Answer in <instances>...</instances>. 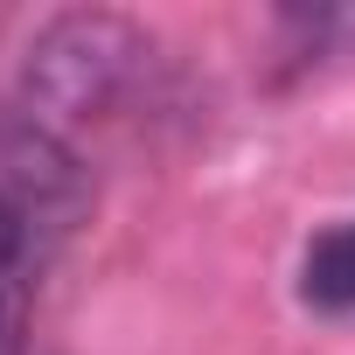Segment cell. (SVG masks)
Segmentation results:
<instances>
[{
  "instance_id": "2",
  "label": "cell",
  "mask_w": 355,
  "mask_h": 355,
  "mask_svg": "<svg viewBox=\"0 0 355 355\" xmlns=\"http://www.w3.org/2000/svg\"><path fill=\"white\" fill-rule=\"evenodd\" d=\"M300 293H306V306H320V313H355V216L334 223V230H320V237L306 244Z\"/></svg>"
},
{
  "instance_id": "3",
  "label": "cell",
  "mask_w": 355,
  "mask_h": 355,
  "mask_svg": "<svg viewBox=\"0 0 355 355\" xmlns=\"http://www.w3.org/2000/svg\"><path fill=\"white\" fill-rule=\"evenodd\" d=\"M21 237H28V223L15 216V202L0 196V286L15 279V265H21Z\"/></svg>"
},
{
  "instance_id": "1",
  "label": "cell",
  "mask_w": 355,
  "mask_h": 355,
  "mask_svg": "<svg viewBox=\"0 0 355 355\" xmlns=\"http://www.w3.org/2000/svg\"><path fill=\"white\" fill-rule=\"evenodd\" d=\"M146 56H153V42L125 15H56L28 42V70H21L28 112L21 119L63 139V125L105 119L146 77Z\"/></svg>"
}]
</instances>
